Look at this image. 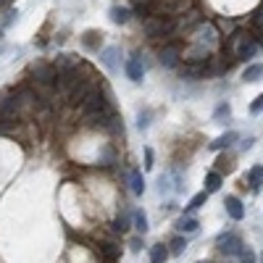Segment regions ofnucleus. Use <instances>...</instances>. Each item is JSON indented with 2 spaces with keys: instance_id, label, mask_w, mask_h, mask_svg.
Wrapping results in <instances>:
<instances>
[{
  "instance_id": "1",
  "label": "nucleus",
  "mask_w": 263,
  "mask_h": 263,
  "mask_svg": "<svg viewBox=\"0 0 263 263\" xmlns=\"http://www.w3.org/2000/svg\"><path fill=\"white\" fill-rule=\"evenodd\" d=\"M21 108V92L18 90H3L0 92V119H13Z\"/></svg>"
},
{
  "instance_id": "2",
  "label": "nucleus",
  "mask_w": 263,
  "mask_h": 263,
  "mask_svg": "<svg viewBox=\"0 0 263 263\" xmlns=\"http://www.w3.org/2000/svg\"><path fill=\"white\" fill-rule=\"evenodd\" d=\"M174 29V18L168 16H147L145 18V34L147 37H163Z\"/></svg>"
},
{
  "instance_id": "3",
  "label": "nucleus",
  "mask_w": 263,
  "mask_h": 263,
  "mask_svg": "<svg viewBox=\"0 0 263 263\" xmlns=\"http://www.w3.org/2000/svg\"><path fill=\"white\" fill-rule=\"evenodd\" d=\"M216 245L227 255H239V250H242V239H239L234 232H224V234L216 237Z\"/></svg>"
},
{
  "instance_id": "4",
  "label": "nucleus",
  "mask_w": 263,
  "mask_h": 263,
  "mask_svg": "<svg viewBox=\"0 0 263 263\" xmlns=\"http://www.w3.org/2000/svg\"><path fill=\"white\" fill-rule=\"evenodd\" d=\"M32 74L37 77L40 84H55V79H58L55 66H50V63H37L34 69H32Z\"/></svg>"
},
{
  "instance_id": "5",
  "label": "nucleus",
  "mask_w": 263,
  "mask_h": 263,
  "mask_svg": "<svg viewBox=\"0 0 263 263\" xmlns=\"http://www.w3.org/2000/svg\"><path fill=\"white\" fill-rule=\"evenodd\" d=\"M224 208H227L229 218H234V221H242L245 218V208H242V203H239V197H234V195H229L224 200Z\"/></svg>"
},
{
  "instance_id": "6",
  "label": "nucleus",
  "mask_w": 263,
  "mask_h": 263,
  "mask_svg": "<svg viewBox=\"0 0 263 263\" xmlns=\"http://www.w3.org/2000/svg\"><path fill=\"white\" fill-rule=\"evenodd\" d=\"M258 53V42L253 37H242V42H239V48H237V58L239 61H248Z\"/></svg>"
},
{
  "instance_id": "7",
  "label": "nucleus",
  "mask_w": 263,
  "mask_h": 263,
  "mask_svg": "<svg viewBox=\"0 0 263 263\" xmlns=\"http://www.w3.org/2000/svg\"><path fill=\"white\" fill-rule=\"evenodd\" d=\"M82 45H84L87 50H100V45H103V32L87 29V32L82 34Z\"/></svg>"
},
{
  "instance_id": "8",
  "label": "nucleus",
  "mask_w": 263,
  "mask_h": 263,
  "mask_svg": "<svg viewBox=\"0 0 263 263\" xmlns=\"http://www.w3.org/2000/svg\"><path fill=\"white\" fill-rule=\"evenodd\" d=\"M179 63V48L177 45H166L161 50V66H166V69H174V66Z\"/></svg>"
},
{
  "instance_id": "9",
  "label": "nucleus",
  "mask_w": 263,
  "mask_h": 263,
  "mask_svg": "<svg viewBox=\"0 0 263 263\" xmlns=\"http://www.w3.org/2000/svg\"><path fill=\"white\" fill-rule=\"evenodd\" d=\"M55 71H71V69H79V58L77 55H69V53H63L55 58Z\"/></svg>"
},
{
  "instance_id": "10",
  "label": "nucleus",
  "mask_w": 263,
  "mask_h": 263,
  "mask_svg": "<svg viewBox=\"0 0 263 263\" xmlns=\"http://www.w3.org/2000/svg\"><path fill=\"white\" fill-rule=\"evenodd\" d=\"M142 74H145V69H142L140 58H129V61H126V77H129L132 82H142Z\"/></svg>"
},
{
  "instance_id": "11",
  "label": "nucleus",
  "mask_w": 263,
  "mask_h": 263,
  "mask_svg": "<svg viewBox=\"0 0 263 263\" xmlns=\"http://www.w3.org/2000/svg\"><path fill=\"white\" fill-rule=\"evenodd\" d=\"M237 137H239L237 132H227V135H221L218 140H213V142H211V150H224V147H229Z\"/></svg>"
},
{
  "instance_id": "12",
  "label": "nucleus",
  "mask_w": 263,
  "mask_h": 263,
  "mask_svg": "<svg viewBox=\"0 0 263 263\" xmlns=\"http://www.w3.org/2000/svg\"><path fill=\"white\" fill-rule=\"evenodd\" d=\"M177 229L179 232H184V234H195L197 229H200V224H197V218H179V221H177Z\"/></svg>"
},
{
  "instance_id": "13",
  "label": "nucleus",
  "mask_w": 263,
  "mask_h": 263,
  "mask_svg": "<svg viewBox=\"0 0 263 263\" xmlns=\"http://www.w3.org/2000/svg\"><path fill=\"white\" fill-rule=\"evenodd\" d=\"M218 190H221V174L211 171L208 177H205V192L211 195V192H218Z\"/></svg>"
},
{
  "instance_id": "14",
  "label": "nucleus",
  "mask_w": 263,
  "mask_h": 263,
  "mask_svg": "<svg viewBox=\"0 0 263 263\" xmlns=\"http://www.w3.org/2000/svg\"><path fill=\"white\" fill-rule=\"evenodd\" d=\"M129 184H132V192H135V195H142L145 192V179H142L140 171H132L129 174Z\"/></svg>"
},
{
  "instance_id": "15",
  "label": "nucleus",
  "mask_w": 263,
  "mask_h": 263,
  "mask_svg": "<svg viewBox=\"0 0 263 263\" xmlns=\"http://www.w3.org/2000/svg\"><path fill=\"white\" fill-rule=\"evenodd\" d=\"M119 255H121V250H119L116 245H111V242L100 248V258H105L108 263H116V260H119Z\"/></svg>"
},
{
  "instance_id": "16",
  "label": "nucleus",
  "mask_w": 263,
  "mask_h": 263,
  "mask_svg": "<svg viewBox=\"0 0 263 263\" xmlns=\"http://www.w3.org/2000/svg\"><path fill=\"white\" fill-rule=\"evenodd\" d=\"M260 77H263V63H253V66H248L245 74H242L245 82H258Z\"/></svg>"
},
{
  "instance_id": "17",
  "label": "nucleus",
  "mask_w": 263,
  "mask_h": 263,
  "mask_svg": "<svg viewBox=\"0 0 263 263\" xmlns=\"http://www.w3.org/2000/svg\"><path fill=\"white\" fill-rule=\"evenodd\" d=\"M168 260V250L163 245H156L150 250V263H166Z\"/></svg>"
},
{
  "instance_id": "18",
  "label": "nucleus",
  "mask_w": 263,
  "mask_h": 263,
  "mask_svg": "<svg viewBox=\"0 0 263 263\" xmlns=\"http://www.w3.org/2000/svg\"><path fill=\"white\" fill-rule=\"evenodd\" d=\"M248 179H250V187L258 190V187L263 184V166H253L250 174H248Z\"/></svg>"
},
{
  "instance_id": "19",
  "label": "nucleus",
  "mask_w": 263,
  "mask_h": 263,
  "mask_svg": "<svg viewBox=\"0 0 263 263\" xmlns=\"http://www.w3.org/2000/svg\"><path fill=\"white\" fill-rule=\"evenodd\" d=\"M116 55H119V48H108V50H103V55H100V58H103V63H105L111 71L116 69Z\"/></svg>"
},
{
  "instance_id": "20",
  "label": "nucleus",
  "mask_w": 263,
  "mask_h": 263,
  "mask_svg": "<svg viewBox=\"0 0 263 263\" xmlns=\"http://www.w3.org/2000/svg\"><path fill=\"white\" fill-rule=\"evenodd\" d=\"M205 74V66L203 63H190L182 69V77H203Z\"/></svg>"
},
{
  "instance_id": "21",
  "label": "nucleus",
  "mask_w": 263,
  "mask_h": 263,
  "mask_svg": "<svg viewBox=\"0 0 263 263\" xmlns=\"http://www.w3.org/2000/svg\"><path fill=\"white\" fill-rule=\"evenodd\" d=\"M208 200V192L203 190V192H197L195 197H192V200H190V205H187V213H192V211H197V208H200L203 203Z\"/></svg>"
},
{
  "instance_id": "22",
  "label": "nucleus",
  "mask_w": 263,
  "mask_h": 263,
  "mask_svg": "<svg viewBox=\"0 0 263 263\" xmlns=\"http://www.w3.org/2000/svg\"><path fill=\"white\" fill-rule=\"evenodd\" d=\"M111 21H114V24H126V21H129V11L126 8H111Z\"/></svg>"
},
{
  "instance_id": "23",
  "label": "nucleus",
  "mask_w": 263,
  "mask_h": 263,
  "mask_svg": "<svg viewBox=\"0 0 263 263\" xmlns=\"http://www.w3.org/2000/svg\"><path fill=\"white\" fill-rule=\"evenodd\" d=\"M135 229L140 234L147 232V216H145V211H135Z\"/></svg>"
},
{
  "instance_id": "24",
  "label": "nucleus",
  "mask_w": 263,
  "mask_h": 263,
  "mask_svg": "<svg viewBox=\"0 0 263 263\" xmlns=\"http://www.w3.org/2000/svg\"><path fill=\"white\" fill-rule=\"evenodd\" d=\"M168 248H171L168 253H174V255H182V253H184V248H187V239H182V237H177V239H174V242H171Z\"/></svg>"
},
{
  "instance_id": "25",
  "label": "nucleus",
  "mask_w": 263,
  "mask_h": 263,
  "mask_svg": "<svg viewBox=\"0 0 263 263\" xmlns=\"http://www.w3.org/2000/svg\"><path fill=\"white\" fill-rule=\"evenodd\" d=\"M114 229H116V232H126V229H129V216H126V213H121V216L116 218Z\"/></svg>"
},
{
  "instance_id": "26",
  "label": "nucleus",
  "mask_w": 263,
  "mask_h": 263,
  "mask_svg": "<svg viewBox=\"0 0 263 263\" xmlns=\"http://www.w3.org/2000/svg\"><path fill=\"white\" fill-rule=\"evenodd\" d=\"M239 260H242V263H255V253L242 245V250H239Z\"/></svg>"
},
{
  "instance_id": "27",
  "label": "nucleus",
  "mask_w": 263,
  "mask_h": 263,
  "mask_svg": "<svg viewBox=\"0 0 263 263\" xmlns=\"http://www.w3.org/2000/svg\"><path fill=\"white\" fill-rule=\"evenodd\" d=\"M229 114H232V111H229V105H227V103H221V105L216 108V121H224V119H229Z\"/></svg>"
},
{
  "instance_id": "28",
  "label": "nucleus",
  "mask_w": 263,
  "mask_h": 263,
  "mask_svg": "<svg viewBox=\"0 0 263 263\" xmlns=\"http://www.w3.org/2000/svg\"><path fill=\"white\" fill-rule=\"evenodd\" d=\"M260 111H263V95H258L250 105V114H260Z\"/></svg>"
},
{
  "instance_id": "29",
  "label": "nucleus",
  "mask_w": 263,
  "mask_h": 263,
  "mask_svg": "<svg viewBox=\"0 0 263 263\" xmlns=\"http://www.w3.org/2000/svg\"><path fill=\"white\" fill-rule=\"evenodd\" d=\"M253 24H255L258 29H263V6L255 11V16H253Z\"/></svg>"
},
{
  "instance_id": "30",
  "label": "nucleus",
  "mask_w": 263,
  "mask_h": 263,
  "mask_svg": "<svg viewBox=\"0 0 263 263\" xmlns=\"http://www.w3.org/2000/svg\"><path fill=\"white\" fill-rule=\"evenodd\" d=\"M147 124H150V111L140 114V121H137V126H140V129H147Z\"/></svg>"
},
{
  "instance_id": "31",
  "label": "nucleus",
  "mask_w": 263,
  "mask_h": 263,
  "mask_svg": "<svg viewBox=\"0 0 263 263\" xmlns=\"http://www.w3.org/2000/svg\"><path fill=\"white\" fill-rule=\"evenodd\" d=\"M16 16H18L16 11H8V13H6V18H3V27H11L13 21H16Z\"/></svg>"
},
{
  "instance_id": "32",
  "label": "nucleus",
  "mask_w": 263,
  "mask_h": 263,
  "mask_svg": "<svg viewBox=\"0 0 263 263\" xmlns=\"http://www.w3.org/2000/svg\"><path fill=\"white\" fill-rule=\"evenodd\" d=\"M145 168H153V150L145 147Z\"/></svg>"
},
{
  "instance_id": "33",
  "label": "nucleus",
  "mask_w": 263,
  "mask_h": 263,
  "mask_svg": "<svg viewBox=\"0 0 263 263\" xmlns=\"http://www.w3.org/2000/svg\"><path fill=\"white\" fill-rule=\"evenodd\" d=\"M253 142H255V137H248V140L242 142V150H250V147H253Z\"/></svg>"
},
{
  "instance_id": "34",
  "label": "nucleus",
  "mask_w": 263,
  "mask_h": 263,
  "mask_svg": "<svg viewBox=\"0 0 263 263\" xmlns=\"http://www.w3.org/2000/svg\"><path fill=\"white\" fill-rule=\"evenodd\" d=\"M132 250H142V239H132Z\"/></svg>"
},
{
  "instance_id": "35",
  "label": "nucleus",
  "mask_w": 263,
  "mask_h": 263,
  "mask_svg": "<svg viewBox=\"0 0 263 263\" xmlns=\"http://www.w3.org/2000/svg\"><path fill=\"white\" fill-rule=\"evenodd\" d=\"M11 3H13V0H0V11H3V8H8Z\"/></svg>"
}]
</instances>
